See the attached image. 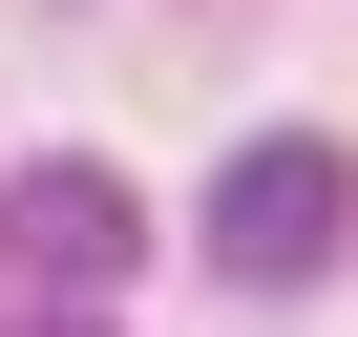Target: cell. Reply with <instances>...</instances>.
<instances>
[{
	"mask_svg": "<svg viewBox=\"0 0 358 337\" xmlns=\"http://www.w3.org/2000/svg\"><path fill=\"white\" fill-rule=\"evenodd\" d=\"M0 253H22V295H127V253H148V190H127V168H85V148H43L22 168V190H0Z\"/></svg>",
	"mask_w": 358,
	"mask_h": 337,
	"instance_id": "obj_2",
	"label": "cell"
},
{
	"mask_svg": "<svg viewBox=\"0 0 358 337\" xmlns=\"http://www.w3.org/2000/svg\"><path fill=\"white\" fill-rule=\"evenodd\" d=\"M0 337H106V316H85V295H43V316H0Z\"/></svg>",
	"mask_w": 358,
	"mask_h": 337,
	"instance_id": "obj_3",
	"label": "cell"
},
{
	"mask_svg": "<svg viewBox=\"0 0 358 337\" xmlns=\"http://www.w3.org/2000/svg\"><path fill=\"white\" fill-rule=\"evenodd\" d=\"M337 232H358V168H337L316 127H253V148L211 168V274H232V295H295V274H337Z\"/></svg>",
	"mask_w": 358,
	"mask_h": 337,
	"instance_id": "obj_1",
	"label": "cell"
}]
</instances>
